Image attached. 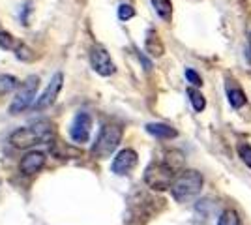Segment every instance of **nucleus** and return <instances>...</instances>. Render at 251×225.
<instances>
[{"instance_id": "1", "label": "nucleus", "mask_w": 251, "mask_h": 225, "mask_svg": "<svg viewBox=\"0 0 251 225\" xmlns=\"http://www.w3.org/2000/svg\"><path fill=\"white\" fill-rule=\"evenodd\" d=\"M54 135V129H52L51 122H36L32 126H25V128L15 129L10 135V143L15 149H32L36 145H42V143H49Z\"/></svg>"}, {"instance_id": "2", "label": "nucleus", "mask_w": 251, "mask_h": 225, "mask_svg": "<svg viewBox=\"0 0 251 225\" xmlns=\"http://www.w3.org/2000/svg\"><path fill=\"white\" fill-rule=\"evenodd\" d=\"M201 188H202V175L193 169H186L173 180L171 193L176 201L184 203V201H189L191 197H195L201 192Z\"/></svg>"}, {"instance_id": "3", "label": "nucleus", "mask_w": 251, "mask_h": 225, "mask_svg": "<svg viewBox=\"0 0 251 225\" xmlns=\"http://www.w3.org/2000/svg\"><path fill=\"white\" fill-rule=\"evenodd\" d=\"M122 139V128L116 124H105L98 139H96L94 147H92V156L96 158H107L116 150Z\"/></svg>"}, {"instance_id": "4", "label": "nucleus", "mask_w": 251, "mask_h": 225, "mask_svg": "<svg viewBox=\"0 0 251 225\" xmlns=\"http://www.w3.org/2000/svg\"><path fill=\"white\" fill-rule=\"evenodd\" d=\"M175 175L176 171L167 161H156V163H150L148 169L145 171V182L152 190H167L175 180Z\"/></svg>"}, {"instance_id": "5", "label": "nucleus", "mask_w": 251, "mask_h": 225, "mask_svg": "<svg viewBox=\"0 0 251 225\" xmlns=\"http://www.w3.org/2000/svg\"><path fill=\"white\" fill-rule=\"evenodd\" d=\"M38 83H40V79H38L36 75L28 77V79L23 83L21 88H19V92L15 94V98H13V101H11V105H10V113H11V115H15V113H21V111H25L26 107H30L32 101H34V98H36Z\"/></svg>"}, {"instance_id": "6", "label": "nucleus", "mask_w": 251, "mask_h": 225, "mask_svg": "<svg viewBox=\"0 0 251 225\" xmlns=\"http://www.w3.org/2000/svg\"><path fill=\"white\" fill-rule=\"evenodd\" d=\"M90 64L94 68V72H98L103 77H109V75H113L116 72L115 62L111 60V54L107 53L101 45L92 47V51H90Z\"/></svg>"}, {"instance_id": "7", "label": "nucleus", "mask_w": 251, "mask_h": 225, "mask_svg": "<svg viewBox=\"0 0 251 225\" xmlns=\"http://www.w3.org/2000/svg\"><path fill=\"white\" fill-rule=\"evenodd\" d=\"M62 81H64V75L60 72L52 75V79L49 81L47 88L43 90V94L36 101V109H47L49 105H52L56 101V98H58L60 90H62Z\"/></svg>"}, {"instance_id": "8", "label": "nucleus", "mask_w": 251, "mask_h": 225, "mask_svg": "<svg viewBox=\"0 0 251 225\" xmlns=\"http://www.w3.org/2000/svg\"><path fill=\"white\" fill-rule=\"evenodd\" d=\"M137 165V152L131 149H124L116 154V158L113 160L111 169L115 175H127L135 169Z\"/></svg>"}, {"instance_id": "9", "label": "nucleus", "mask_w": 251, "mask_h": 225, "mask_svg": "<svg viewBox=\"0 0 251 225\" xmlns=\"http://www.w3.org/2000/svg\"><path fill=\"white\" fill-rule=\"evenodd\" d=\"M90 129H92V117L88 113H79L72 124V139L83 145L90 137Z\"/></svg>"}, {"instance_id": "10", "label": "nucleus", "mask_w": 251, "mask_h": 225, "mask_svg": "<svg viewBox=\"0 0 251 225\" xmlns=\"http://www.w3.org/2000/svg\"><path fill=\"white\" fill-rule=\"evenodd\" d=\"M45 165V154L43 152H38V150H30L23 156L21 163H19V169H21L23 175L30 176V175H36L40 173Z\"/></svg>"}, {"instance_id": "11", "label": "nucleus", "mask_w": 251, "mask_h": 225, "mask_svg": "<svg viewBox=\"0 0 251 225\" xmlns=\"http://www.w3.org/2000/svg\"><path fill=\"white\" fill-rule=\"evenodd\" d=\"M227 98H229V103L234 109H240L246 105V94H244V90L234 81H230V79H227Z\"/></svg>"}, {"instance_id": "12", "label": "nucleus", "mask_w": 251, "mask_h": 225, "mask_svg": "<svg viewBox=\"0 0 251 225\" xmlns=\"http://www.w3.org/2000/svg\"><path fill=\"white\" fill-rule=\"evenodd\" d=\"M147 131L150 133V135L157 137V139H173V137H176L178 135L176 129L167 126V124H148Z\"/></svg>"}, {"instance_id": "13", "label": "nucleus", "mask_w": 251, "mask_h": 225, "mask_svg": "<svg viewBox=\"0 0 251 225\" xmlns=\"http://www.w3.org/2000/svg\"><path fill=\"white\" fill-rule=\"evenodd\" d=\"M145 47H147V51L152 56H161L163 51H165V47H163V43L159 40V34L156 30H148L147 32V43H145Z\"/></svg>"}, {"instance_id": "14", "label": "nucleus", "mask_w": 251, "mask_h": 225, "mask_svg": "<svg viewBox=\"0 0 251 225\" xmlns=\"http://www.w3.org/2000/svg\"><path fill=\"white\" fill-rule=\"evenodd\" d=\"M150 2H152L154 10H156V13L161 19L171 21V17H173V4H171V0H150Z\"/></svg>"}, {"instance_id": "15", "label": "nucleus", "mask_w": 251, "mask_h": 225, "mask_svg": "<svg viewBox=\"0 0 251 225\" xmlns=\"http://www.w3.org/2000/svg\"><path fill=\"white\" fill-rule=\"evenodd\" d=\"M189 94V100H191V103H193V109L195 111H204V107H206V100H204V96L201 94L199 90H195V88H189L188 90Z\"/></svg>"}, {"instance_id": "16", "label": "nucleus", "mask_w": 251, "mask_h": 225, "mask_svg": "<svg viewBox=\"0 0 251 225\" xmlns=\"http://www.w3.org/2000/svg\"><path fill=\"white\" fill-rule=\"evenodd\" d=\"M17 79L11 75H0V94H8L13 88H17Z\"/></svg>"}, {"instance_id": "17", "label": "nucleus", "mask_w": 251, "mask_h": 225, "mask_svg": "<svg viewBox=\"0 0 251 225\" xmlns=\"http://www.w3.org/2000/svg\"><path fill=\"white\" fill-rule=\"evenodd\" d=\"M218 225H242V224H240V218H238V214H236V210L229 208V210H225V212L220 216V222H218Z\"/></svg>"}, {"instance_id": "18", "label": "nucleus", "mask_w": 251, "mask_h": 225, "mask_svg": "<svg viewBox=\"0 0 251 225\" xmlns=\"http://www.w3.org/2000/svg\"><path fill=\"white\" fill-rule=\"evenodd\" d=\"M17 45H19V43L15 42V38H13L10 32H6V30L0 32V47H2V49H6V51H15Z\"/></svg>"}, {"instance_id": "19", "label": "nucleus", "mask_w": 251, "mask_h": 225, "mask_svg": "<svg viewBox=\"0 0 251 225\" xmlns=\"http://www.w3.org/2000/svg\"><path fill=\"white\" fill-rule=\"evenodd\" d=\"M236 150H238V156L242 158V161H244L248 167H251V145H248V143H240Z\"/></svg>"}, {"instance_id": "20", "label": "nucleus", "mask_w": 251, "mask_h": 225, "mask_svg": "<svg viewBox=\"0 0 251 225\" xmlns=\"http://www.w3.org/2000/svg\"><path fill=\"white\" fill-rule=\"evenodd\" d=\"M135 15V10L129 6V4H122L120 8H118V17L122 19V21H127V19H131Z\"/></svg>"}, {"instance_id": "21", "label": "nucleus", "mask_w": 251, "mask_h": 225, "mask_svg": "<svg viewBox=\"0 0 251 225\" xmlns=\"http://www.w3.org/2000/svg\"><path fill=\"white\" fill-rule=\"evenodd\" d=\"M186 79H188L189 83L193 86H201L202 85V79H201V75H197L193 70H186Z\"/></svg>"}, {"instance_id": "22", "label": "nucleus", "mask_w": 251, "mask_h": 225, "mask_svg": "<svg viewBox=\"0 0 251 225\" xmlns=\"http://www.w3.org/2000/svg\"><path fill=\"white\" fill-rule=\"evenodd\" d=\"M15 53H17V56L21 58V60H30V51H28V47L26 45H23V43H19L17 47H15Z\"/></svg>"}, {"instance_id": "23", "label": "nucleus", "mask_w": 251, "mask_h": 225, "mask_svg": "<svg viewBox=\"0 0 251 225\" xmlns=\"http://www.w3.org/2000/svg\"><path fill=\"white\" fill-rule=\"evenodd\" d=\"M248 49H250V56H251V26L248 30Z\"/></svg>"}]
</instances>
